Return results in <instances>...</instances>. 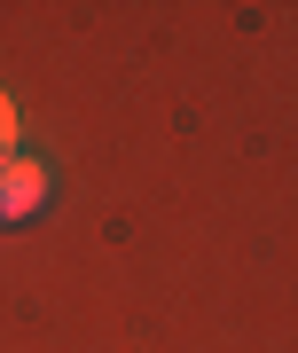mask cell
<instances>
[{
    "mask_svg": "<svg viewBox=\"0 0 298 353\" xmlns=\"http://www.w3.org/2000/svg\"><path fill=\"white\" fill-rule=\"evenodd\" d=\"M0 157H16V102L0 94Z\"/></svg>",
    "mask_w": 298,
    "mask_h": 353,
    "instance_id": "cell-2",
    "label": "cell"
},
{
    "mask_svg": "<svg viewBox=\"0 0 298 353\" xmlns=\"http://www.w3.org/2000/svg\"><path fill=\"white\" fill-rule=\"evenodd\" d=\"M39 204H48V165L39 157H0V228H24Z\"/></svg>",
    "mask_w": 298,
    "mask_h": 353,
    "instance_id": "cell-1",
    "label": "cell"
}]
</instances>
